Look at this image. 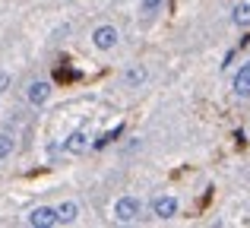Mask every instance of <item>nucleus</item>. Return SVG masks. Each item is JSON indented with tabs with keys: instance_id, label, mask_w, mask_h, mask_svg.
Wrapping results in <instances>:
<instances>
[{
	"instance_id": "3",
	"label": "nucleus",
	"mask_w": 250,
	"mask_h": 228,
	"mask_svg": "<svg viewBox=\"0 0 250 228\" xmlns=\"http://www.w3.org/2000/svg\"><path fill=\"white\" fill-rule=\"evenodd\" d=\"M25 222H29L32 228H51V225H57V209L54 206H35Z\"/></svg>"
},
{
	"instance_id": "5",
	"label": "nucleus",
	"mask_w": 250,
	"mask_h": 228,
	"mask_svg": "<svg viewBox=\"0 0 250 228\" xmlns=\"http://www.w3.org/2000/svg\"><path fill=\"white\" fill-rule=\"evenodd\" d=\"M177 209H181V203H177V197H155L152 200V216L155 219H174Z\"/></svg>"
},
{
	"instance_id": "13",
	"label": "nucleus",
	"mask_w": 250,
	"mask_h": 228,
	"mask_svg": "<svg viewBox=\"0 0 250 228\" xmlns=\"http://www.w3.org/2000/svg\"><path fill=\"white\" fill-rule=\"evenodd\" d=\"M6 86H10V73H3V70H0V92H6Z\"/></svg>"
},
{
	"instance_id": "6",
	"label": "nucleus",
	"mask_w": 250,
	"mask_h": 228,
	"mask_svg": "<svg viewBox=\"0 0 250 228\" xmlns=\"http://www.w3.org/2000/svg\"><path fill=\"white\" fill-rule=\"evenodd\" d=\"M146 80H149V70L143 63H133V67L124 70V89H140Z\"/></svg>"
},
{
	"instance_id": "10",
	"label": "nucleus",
	"mask_w": 250,
	"mask_h": 228,
	"mask_svg": "<svg viewBox=\"0 0 250 228\" xmlns=\"http://www.w3.org/2000/svg\"><path fill=\"white\" fill-rule=\"evenodd\" d=\"M231 22L238 25V29H247V25H250V3H247V0L234 3V10H231Z\"/></svg>"
},
{
	"instance_id": "2",
	"label": "nucleus",
	"mask_w": 250,
	"mask_h": 228,
	"mask_svg": "<svg viewBox=\"0 0 250 228\" xmlns=\"http://www.w3.org/2000/svg\"><path fill=\"white\" fill-rule=\"evenodd\" d=\"M117 41H121V32L114 29V25H98L95 32H92V44H95L98 51H111V48H117Z\"/></svg>"
},
{
	"instance_id": "9",
	"label": "nucleus",
	"mask_w": 250,
	"mask_h": 228,
	"mask_svg": "<svg viewBox=\"0 0 250 228\" xmlns=\"http://www.w3.org/2000/svg\"><path fill=\"white\" fill-rule=\"evenodd\" d=\"M54 209H57V225H70V222H76V216H80V206H76L73 200L54 206Z\"/></svg>"
},
{
	"instance_id": "11",
	"label": "nucleus",
	"mask_w": 250,
	"mask_h": 228,
	"mask_svg": "<svg viewBox=\"0 0 250 228\" xmlns=\"http://www.w3.org/2000/svg\"><path fill=\"white\" fill-rule=\"evenodd\" d=\"M13 149H16V140H13L10 133H0V162H3V159H10V155H13Z\"/></svg>"
},
{
	"instance_id": "12",
	"label": "nucleus",
	"mask_w": 250,
	"mask_h": 228,
	"mask_svg": "<svg viewBox=\"0 0 250 228\" xmlns=\"http://www.w3.org/2000/svg\"><path fill=\"white\" fill-rule=\"evenodd\" d=\"M162 6H165V0H140V13L143 16H155Z\"/></svg>"
},
{
	"instance_id": "1",
	"label": "nucleus",
	"mask_w": 250,
	"mask_h": 228,
	"mask_svg": "<svg viewBox=\"0 0 250 228\" xmlns=\"http://www.w3.org/2000/svg\"><path fill=\"white\" fill-rule=\"evenodd\" d=\"M143 216V203L136 197H117V203H114V219L117 222H124V225H133L136 219Z\"/></svg>"
},
{
	"instance_id": "4",
	"label": "nucleus",
	"mask_w": 250,
	"mask_h": 228,
	"mask_svg": "<svg viewBox=\"0 0 250 228\" xmlns=\"http://www.w3.org/2000/svg\"><path fill=\"white\" fill-rule=\"evenodd\" d=\"M25 99H29V105L42 108L44 102L51 99V83H48V80H32L29 89H25Z\"/></svg>"
},
{
	"instance_id": "7",
	"label": "nucleus",
	"mask_w": 250,
	"mask_h": 228,
	"mask_svg": "<svg viewBox=\"0 0 250 228\" xmlns=\"http://www.w3.org/2000/svg\"><path fill=\"white\" fill-rule=\"evenodd\" d=\"M89 149V133L85 130H73V133L63 140V152H70V155H80Z\"/></svg>"
},
{
	"instance_id": "8",
	"label": "nucleus",
	"mask_w": 250,
	"mask_h": 228,
	"mask_svg": "<svg viewBox=\"0 0 250 228\" xmlns=\"http://www.w3.org/2000/svg\"><path fill=\"white\" fill-rule=\"evenodd\" d=\"M231 89H234V95H238V99H250V61L238 70V73H234Z\"/></svg>"
}]
</instances>
